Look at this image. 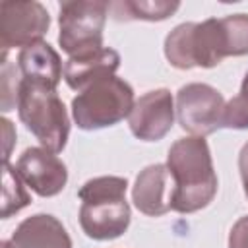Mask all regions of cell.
<instances>
[{"label":"cell","mask_w":248,"mask_h":248,"mask_svg":"<svg viewBox=\"0 0 248 248\" xmlns=\"http://www.w3.org/2000/svg\"><path fill=\"white\" fill-rule=\"evenodd\" d=\"M178 2H167V0H124L110 4L112 17L118 21H132V19H143V21H163L170 17L178 10Z\"/></svg>","instance_id":"15"},{"label":"cell","mask_w":248,"mask_h":248,"mask_svg":"<svg viewBox=\"0 0 248 248\" xmlns=\"http://www.w3.org/2000/svg\"><path fill=\"white\" fill-rule=\"evenodd\" d=\"M17 68L23 79L56 89L64 76L62 60L58 52L45 41L29 45L17 54Z\"/></svg>","instance_id":"14"},{"label":"cell","mask_w":248,"mask_h":248,"mask_svg":"<svg viewBox=\"0 0 248 248\" xmlns=\"http://www.w3.org/2000/svg\"><path fill=\"white\" fill-rule=\"evenodd\" d=\"M16 170L21 180L41 198L60 194L68 182L66 165L56 157V153L45 147L25 149L16 163Z\"/></svg>","instance_id":"10"},{"label":"cell","mask_w":248,"mask_h":248,"mask_svg":"<svg viewBox=\"0 0 248 248\" xmlns=\"http://www.w3.org/2000/svg\"><path fill=\"white\" fill-rule=\"evenodd\" d=\"M165 56L178 70L213 68L231 56L229 35L223 17H209L202 23H180L165 39Z\"/></svg>","instance_id":"3"},{"label":"cell","mask_w":248,"mask_h":248,"mask_svg":"<svg viewBox=\"0 0 248 248\" xmlns=\"http://www.w3.org/2000/svg\"><path fill=\"white\" fill-rule=\"evenodd\" d=\"M225 110L223 95L207 83H188L176 93V118L190 136L205 138L221 128Z\"/></svg>","instance_id":"7"},{"label":"cell","mask_w":248,"mask_h":248,"mask_svg":"<svg viewBox=\"0 0 248 248\" xmlns=\"http://www.w3.org/2000/svg\"><path fill=\"white\" fill-rule=\"evenodd\" d=\"M50 16L41 2H2L0 4V45L2 52L29 46L46 35Z\"/></svg>","instance_id":"8"},{"label":"cell","mask_w":248,"mask_h":248,"mask_svg":"<svg viewBox=\"0 0 248 248\" xmlns=\"http://www.w3.org/2000/svg\"><path fill=\"white\" fill-rule=\"evenodd\" d=\"M110 4L105 0H70L60 4L58 45L72 56L89 54L103 46V29Z\"/></svg>","instance_id":"6"},{"label":"cell","mask_w":248,"mask_h":248,"mask_svg":"<svg viewBox=\"0 0 248 248\" xmlns=\"http://www.w3.org/2000/svg\"><path fill=\"white\" fill-rule=\"evenodd\" d=\"M31 198L23 186L21 176L16 169L10 167L8 161H4V192H2V219L12 217L14 213L21 211L25 205H29Z\"/></svg>","instance_id":"16"},{"label":"cell","mask_w":248,"mask_h":248,"mask_svg":"<svg viewBox=\"0 0 248 248\" xmlns=\"http://www.w3.org/2000/svg\"><path fill=\"white\" fill-rule=\"evenodd\" d=\"M2 126H4V136H6V147H4V161L10 159V151H12V143L16 140V132H14V126L8 118H2Z\"/></svg>","instance_id":"21"},{"label":"cell","mask_w":248,"mask_h":248,"mask_svg":"<svg viewBox=\"0 0 248 248\" xmlns=\"http://www.w3.org/2000/svg\"><path fill=\"white\" fill-rule=\"evenodd\" d=\"M221 128L231 130H248V95L238 93L225 103Z\"/></svg>","instance_id":"18"},{"label":"cell","mask_w":248,"mask_h":248,"mask_svg":"<svg viewBox=\"0 0 248 248\" xmlns=\"http://www.w3.org/2000/svg\"><path fill=\"white\" fill-rule=\"evenodd\" d=\"M0 248H72V238L54 215L37 213L23 219Z\"/></svg>","instance_id":"11"},{"label":"cell","mask_w":248,"mask_h":248,"mask_svg":"<svg viewBox=\"0 0 248 248\" xmlns=\"http://www.w3.org/2000/svg\"><path fill=\"white\" fill-rule=\"evenodd\" d=\"M165 165L172 178V211L194 213L213 202L217 194V174L205 138L188 136L176 140L169 149Z\"/></svg>","instance_id":"1"},{"label":"cell","mask_w":248,"mask_h":248,"mask_svg":"<svg viewBox=\"0 0 248 248\" xmlns=\"http://www.w3.org/2000/svg\"><path fill=\"white\" fill-rule=\"evenodd\" d=\"M134 103L130 83L116 76H105L72 99V118L81 130H101L130 116Z\"/></svg>","instance_id":"5"},{"label":"cell","mask_w":248,"mask_h":248,"mask_svg":"<svg viewBox=\"0 0 248 248\" xmlns=\"http://www.w3.org/2000/svg\"><path fill=\"white\" fill-rule=\"evenodd\" d=\"M240 93L248 95V72H246V76H244V79H242V85H240Z\"/></svg>","instance_id":"22"},{"label":"cell","mask_w":248,"mask_h":248,"mask_svg":"<svg viewBox=\"0 0 248 248\" xmlns=\"http://www.w3.org/2000/svg\"><path fill=\"white\" fill-rule=\"evenodd\" d=\"M128 180L122 176H97L79 188V225L93 240H112L130 227L126 202Z\"/></svg>","instance_id":"2"},{"label":"cell","mask_w":248,"mask_h":248,"mask_svg":"<svg viewBox=\"0 0 248 248\" xmlns=\"http://www.w3.org/2000/svg\"><path fill=\"white\" fill-rule=\"evenodd\" d=\"M238 170H240V178H242V186H244V194L248 198V141L242 145L240 155H238Z\"/></svg>","instance_id":"20"},{"label":"cell","mask_w":248,"mask_h":248,"mask_svg":"<svg viewBox=\"0 0 248 248\" xmlns=\"http://www.w3.org/2000/svg\"><path fill=\"white\" fill-rule=\"evenodd\" d=\"M118 66L120 54L114 48H101L89 54L68 58L64 64V79L70 89L79 93L93 81L105 76H114Z\"/></svg>","instance_id":"13"},{"label":"cell","mask_w":248,"mask_h":248,"mask_svg":"<svg viewBox=\"0 0 248 248\" xmlns=\"http://www.w3.org/2000/svg\"><path fill=\"white\" fill-rule=\"evenodd\" d=\"M229 248H248V215L232 225L229 232Z\"/></svg>","instance_id":"19"},{"label":"cell","mask_w":248,"mask_h":248,"mask_svg":"<svg viewBox=\"0 0 248 248\" xmlns=\"http://www.w3.org/2000/svg\"><path fill=\"white\" fill-rule=\"evenodd\" d=\"M2 70H0V97H2V110L8 112L14 107H17V95H19V85H21V78L17 76L19 68L16 70V66L8 60V54L2 52V62H0Z\"/></svg>","instance_id":"17"},{"label":"cell","mask_w":248,"mask_h":248,"mask_svg":"<svg viewBox=\"0 0 248 248\" xmlns=\"http://www.w3.org/2000/svg\"><path fill=\"white\" fill-rule=\"evenodd\" d=\"M17 114L25 128L39 140L45 149L60 153L66 147L70 120L56 89L21 78L17 95Z\"/></svg>","instance_id":"4"},{"label":"cell","mask_w":248,"mask_h":248,"mask_svg":"<svg viewBox=\"0 0 248 248\" xmlns=\"http://www.w3.org/2000/svg\"><path fill=\"white\" fill-rule=\"evenodd\" d=\"M174 101L169 89H153L141 95L128 116L132 134L141 141L163 140L174 124Z\"/></svg>","instance_id":"9"},{"label":"cell","mask_w":248,"mask_h":248,"mask_svg":"<svg viewBox=\"0 0 248 248\" xmlns=\"http://www.w3.org/2000/svg\"><path fill=\"white\" fill-rule=\"evenodd\" d=\"M172 198V178L167 165H149L145 167L132 188L134 205L149 217H161L170 211Z\"/></svg>","instance_id":"12"}]
</instances>
